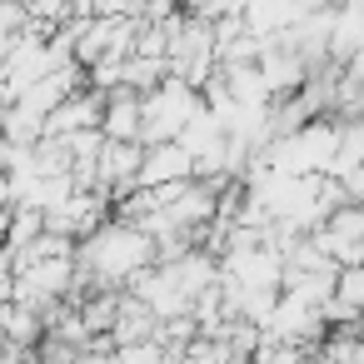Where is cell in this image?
<instances>
[{"label": "cell", "instance_id": "6da1fadb", "mask_svg": "<svg viewBox=\"0 0 364 364\" xmlns=\"http://www.w3.org/2000/svg\"><path fill=\"white\" fill-rule=\"evenodd\" d=\"M155 235L135 220L110 215L100 230H90L75 245V264H80V289H125L130 274H140L145 264H155Z\"/></svg>", "mask_w": 364, "mask_h": 364}, {"label": "cell", "instance_id": "7a4b0ae2", "mask_svg": "<svg viewBox=\"0 0 364 364\" xmlns=\"http://www.w3.org/2000/svg\"><path fill=\"white\" fill-rule=\"evenodd\" d=\"M200 105H205L200 85H190L185 75H165L155 90H145V130H140V140H145V145H155V140H180L185 120H190Z\"/></svg>", "mask_w": 364, "mask_h": 364}, {"label": "cell", "instance_id": "3957f363", "mask_svg": "<svg viewBox=\"0 0 364 364\" xmlns=\"http://www.w3.org/2000/svg\"><path fill=\"white\" fill-rule=\"evenodd\" d=\"M135 36H140V16H90V26L75 41V60L95 65L100 55H135Z\"/></svg>", "mask_w": 364, "mask_h": 364}, {"label": "cell", "instance_id": "277c9868", "mask_svg": "<svg viewBox=\"0 0 364 364\" xmlns=\"http://www.w3.org/2000/svg\"><path fill=\"white\" fill-rule=\"evenodd\" d=\"M125 289H130V294H140L160 319H170V314H195V299L185 294V284L175 279V269H170V264H160V259H155V264H145L140 274H130V284H125Z\"/></svg>", "mask_w": 364, "mask_h": 364}, {"label": "cell", "instance_id": "5b68a950", "mask_svg": "<svg viewBox=\"0 0 364 364\" xmlns=\"http://www.w3.org/2000/svg\"><path fill=\"white\" fill-rule=\"evenodd\" d=\"M100 190L110 195H125L130 185H140V165H145V140H110L105 135V150H100Z\"/></svg>", "mask_w": 364, "mask_h": 364}, {"label": "cell", "instance_id": "8992f818", "mask_svg": "<svg viewBox=\"0 0 364 364\" xmlns=\"http://www.w3.org/2000/svg\"><path fill=\"white\" fill-rule=\"evenodd\" d=\"M195 175V155L180 145V140H155L145 145V165H140V185H175V180H190Z\"/></svg>", "mask_w": 364, "mask_h": 364}, {"label": "cell", "instance_id": "52a82bcc", "mask_svg": "<svg viewBox=\"0 0 364 364\" xmlns=\"http://www.w3.org/2000/svg\"><path fill=\"white\" fill-rule=\"evenodd\" d=\"M46 314L41 309H31V304H21L16 294L6 299V304H0V334H6V344L16 349V359L21 354H36L41 349V339H46Z\"/></svg>", "mask_w": 364, "mask_h": 364}, {"label": "cell", "instance_id": "ba28073f", "mask_svg": "<svg viewBox=\"0 0 364 364\" xmlns=\"http://www.w3.org/2000/svg\"><path fill=\"white\" fill-rule=\"evenodd\" d=\"M100 120H105V90L80 85L65 105H55V110H50V130H46V135H75V130L100 125Z\"/></svg>", "mask_w": 364, "mask_h": 364}, {"label": "cell", "instance_id": "9c48e42d", "mask_svg": "<svg viewBox=\"0 0 364 364\" xmlns=\"http://www.w3.org/2000/svg\"><path fill=\"white\" fill-rule=\"evenodd\" d=\"M100 130H105L110 140H140V130H145V95L130 90V85L110 90V95H105V120H100Z\"/></svg>", "mask_w": 364, "mask_h": 364}, {"label": "cell", "instance_id": "30bf717a", "mask_svg": "<svg viewBox=\"0 0 364 364\" xmlns=\"http://www.w3.org/2000/svg\"><path fill=\"white\" fill-rule=\"evenodd\" d=\"M46 130H50V115L26 105V100H11L6 110H0V135H11V140L36 145V140H46Z\"/></svg>", "mask_w": 364, "mask_h": 364}, {"label": "cell", "instance_id": "8fae6325", "mask_svg": "<svg viewBox=\"0 0 364 364\" xmlns=\"http://www.w3.org/2000/svg\"><path fill=\"white\" fill-rule=\"evenodd\" d=\"M165 75H170V60H160V55H140V50H135V55H125L120 85H130V90H140V95H145V90H155Z\"/></svg>", "mask_w": 364, "mask_h": 364}, {"label": "cell", "instance_id": "7c38bea8", "mask_svg": "<svg viewBox=\"0 0 364 364\" xmlns=\"http://www.w3.org/2000/svg\"><path fill=\"white\" fill-rule=\"evenodd\" d=\"M334 294H339V299H349L354 309H364V259L339 269V284H334Z\"/></svg>", "mask_w": 364, "mask_h": 364}, {"label": "cell", "instance_id": "4fadbf2b", "mask_svg": "<svg viewBox=\"0 0 364 364\" xmlns=\"http://www.w3.org/2000/svg\"><path fill=\"white\" fill-rule=\"evenodd\" d=\"M190 16H205V21H220V16H235L245 11V0H180Z\"/></svg>", "mask_w": 364, "mask_h": 364}, {"label": "cell", "instance_id": "5bb4252c", "mask_svg": "<svg viewBox=\"0 0 364 364\" xmlns=\"http://www.w3.org/2000/svg\"><path fill=\"white\" fill-rule=\"evenodd\" d=\"M0 205H11V170H0Z\"/></svg>", "mask_w": 364, "mask_h": 364}]
</instances>
